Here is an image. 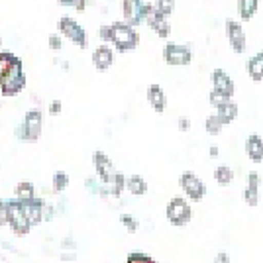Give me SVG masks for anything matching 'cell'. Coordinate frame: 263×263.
<instances>
[{"label": "cell", "instance_id": "cell-1", "mask_svg": "<svg viewBox=\"0 0 263 263\" xmlns=\"http://www.w3.org/2000/svg\"><path fill=\"white\" fill-rule=\"evenodd\" d=\"M142 42V35L138 32L136 26L124 22V20H116L110 24V42L108 44L118 51V53H128L134 51Z\"/></svg>", "mask_w": 263, "mask_h": 263}, {"label": "cell", "instance_id": "cell-2", "mask_svg": "<svg viewBox=\"0 0 263 263\" xmlns=\"http://www.w3.org/2000/svg\"><path fill=\"white\" fill-rule=\"evenodd\" d=\"M42 132H44V112L40 108H32L24 114L22 124L16 126L14 136L20 142L33 143L42 138Z\"/></svg>", "mask_w": 263, "mask_h": 263}, {"label": "cell", "instance_id": "cell-3", "mask_svg": "<svg viewBox=\"0 0 263 263\" xmlns=\"http://www.w3.org/2000/svg\"><path fill=\"white\" fill-rule=\"evenodd\" d=\"M4 212H6V226L10 228L16 236H26L32 232V224L28 222L22 210V204L18 198L4 200Z\"/></svg>", "mask_w": 263, "mask_h": 263}, {"label": "cell", "instance_id": "cell-4", "mask_svg": "<svg viewBox=\"0 0 263 263\" xmlns=\"http://www.w3.org/2000/svg\"><path fill=\"white\" fill-rule=\"evenodd\" d=\"M154 14V4L145 0H122V20L132 26H142Z\"/></svg>", "mask_w": 263, "mask_h": 263}, {"label": "cell", "instance_id": "cell-5", "mask_svg": "<svg viewBox=\"0 0 263 263\" xmlns=\"http://www.w3.org/2000/svg\"><path fill=\"white\" fill-rule=\"evenodd\" d=\"M57 32L63 37H67L71 44H75L79 49H87L88 47V33L83 28V24H79L73 16H61L57 20Z\"/></svg>", "mask_w": 263, "mask_h": 263}, {"label": "cell", "instance_id": "cell-6", "mask_svg": "<svg viewBox=\"0 0 263 263\" xmlns=\"http://www.w3.org/2000/svg\"><path fill=\"white\" fill-rule=\"evenodd\" d=\"M193 49L191 45L179 44V42H167L163 47V59L171 67H186L193 63Z\"/></svg>", "mask_w": 263, "mask_h": 263}, {"label": "cell", "instance_id": "cell-7", "mask_svg": "<svg viewBox=\"0 0 263 263\" xmlns=\"http://www.w3.org/2000/svg\"><path fill=\"white\" fill-rule=\"evenodd\" d=\"M224 30H226V40L230 44L232 51L238 55L246 53V49H248V32H246L241 20L228 18L224 22Z\"/></svg>", "mask_w": 263, "mask_h": 263}, {"label": "cell", "instance_id": "cell-8", "mask_svg": "<svg viewBox=\"0 0 263 263\" xmlns=\"http://www.w3.org/2000/svg\"><path fill=\"white\" fill-rule=\"evenodd\" d=\"M165 214H167V220L177 226V228H183L186 226L191 218H193V209H191V204L186 202L185 198L181 197H175L169 200V204H167V209H165Z\"/></svg>", "mask_w": 263, "mask_h": 263}, {"label": "cell", "instance_id": "cell-9", "mask_svg": "<svg viewBox=\"0 0 263 263\" xmlns=\"http://www.w3.org/2000/svg\"><path fill=\"white\" fill-rule=\"evenodd\" d=\"M28 85V79H26V73H24V65L18 67L10 77L6 79L2 85H0V95L4 99H12V97H18L24 88Z\"/></svg>", "mask_w": 263, "mask_h": 263}, {"label": "cell", "instance_id": "cell-10", "mask_svg": "<svg viewBox=\"0 0 263 263\" xmlns=\"http://www.w3.org/2000/svg\"><path fill=\"white\" fill-rule=\"evenodd\" d=\"M181 186H183V191H185V195L191 200H195V202H200L204 195H206V186L204 183L198 179V175H195L193 171H185L183 175H181Z\"/></svg>", "mask_w": 263, "mask_h": 263}, {"label": "cell", "instance_id": "cell-11", "mask_svg": "<svg viewBox=\"0 0 263 263\" xmlns=\"http://www.w3.org/2000/svg\"><path fill=\"white\" fill-rule=\"evenodd\" d=\"M90 61H92V65L97 71L100 73H104V71H108L110 67L114 65V47L110 44H100L95 47V51L90 55Z\"/></svg>", "mask_w": 263, "mask_h": 263}, {"label": "cell", "instance_id": "cell-12", "mask_svg": "<svg viewBox=\"0 0 263 263\" xmlns=\"http://www.w3.org/2000/svg\"><path fill=\"white\" fill-rule=\"evenodd\" d=\"M210 81H212V90H218L222 95H226L228 99L234 97L236 92V85H234V79L224 71V69H214L210 73Z\"/></svg>", "mask_w": 263, "mask_h": 263}, {"label": "cell", "instance_id": "cell-13", "mask_svg": "<svg viewBox=\"0 0 263 263\" xmlns=\"http://www.w3.org/2000/svg\"><path fill=\"white\" fill-rule=\"evenodd\" d=\"M22 65H24L22 59L16 53H12V51H2V49H0V85L10 77L18 67H22Z\"/></svg>", "mask_w": 263, "mask_h": 263}, {"label": "cell", "instance_id": "cell-14", "mask_svg": "<svg viewBox=\"0 0 263 263\" xmlns=\"http://www.w3.org/2000/svg\"><path fill=\"white\" fill-rule=\"evenodd\" d=\"M92 165H95V171H97V175L100 177V181L106 185V183H108V179L112 177V173H114L112 159H110L104 152H100L99 149V152H95V154H92Z\"/></svg>", "mask_w": 263, "mask_h": 263}, {"label": "cell", "instance_id": "cell-15", "mask_svg": "<svg viewBox=\"0 0 263 263\" xmlns=\"http://www.w3.org/2000/svg\"><path fill=\"white\" fill-rule=\"evenodd\" d=\"M147 102H149L152 108H154L155 112H159V114L167 110V95H165V90L161 85L154 83V85L147 87Z\"/></svg>", "mask_w": 263, "mask_h": 263}, {"label": "cell", "instance_id": "cell-16", "mask_svg": "<svg viewBox=\"0 0 263 263\" xmlns=\"http://www.w3.org/2000/svg\"><path fill=\"white\" fill-rule=\"evenodd\" d=\"M246 71H248V77L252 79L253 83L263 81V49L255 51V53L248 59V63H246Z\"/></svg>", "mask_w": 263, "mask_h": 263}, {"label": "cell", "instance_id": "cell-17", "mask_svg": "<svg viewBox=\"0 0 263 263\" xmlns=\"http://www.w3.org/2000/svg\"><path fill=\"white\" fill-rule=\"evenodd\" d=\"M246 154L253 163H261L263 161V138L257 134L248 136L246 140Z\"/></svg>", "mask_w": 263, "mask_h": 263}, {"label": "cell", "instance_id": "cell-18", "mask_svg": "<svg viewBox=\"0 0 263 263\" xmlns=\"http://www.w3.org/2000/svg\"><path fill=\"white\" fill-rule=\"evenodd\" d=\"M145 24L152 28V32H155L157 37H161V40H169V37H171V24H169V18H161V16H157V14H152Z\"/></svg>", "mask_w": 263, "mask_h": 263}, {"label": "cell", "instance_id": "cell-19", "mask_svg": "<svg viewBox=\"0 0 263 263\" xmlns=\"http://www.w3.org/2000/svg\"><path fill=\"white\" fill-rule=\"evenodd\" d=\"M238 114H240V106H238L234 100H228V102L216 106V116H218V120L222 122V126L232 124V122L238 118Z\"/></svg>", "mask_w": 263, "mask_h": 263}, {"label": "cell", "instance_id": "cell-20", "mask_svg": "<svg viewBox=\"0 0 263 263\" xmlns=\"http://www.w3.org/2000/svg\"><path fill=\"white\" fill-rule=\"evenodd\" d=\"M259 2L261 0H236V12H238L241 22H250L252 20L257 8H259Z\"/></svg>", "mask_w": 263, "mask_h": 263}, {"label": "cell", "instance_id": "cell-21", "mask_svg": "<svg viewBox=\"0 0 263 263\" xmlns=\"http://www.w3.org/2000/svg\"><path fill=\"white\" fill-rule=\"evenodd\" d=\"M126 189L134 197H143L147 193V183H145V179L142 175H132L126 179Z\"/></svg>", "mask_w": 263, "mask_h": 263}, {"label": "cell", "instance_id": "cell-22", "mask_svg": "<svg viewBox=\"0 0 263 263\" xmlns=\"http://www.w3.org/2000/svg\"><path fill=\"white\" fill-rule=\"evenodd\" d=\"M106 186H108V193H110V195L118 198L122 195V191L126 189V177L122 175V173H112V177L108 179Z\"/></svg>", "mask_w": 263, "mask_h": 263}, {"label": "cell", "instance_id": "cell-23", "mask_svg": "<svg viewBox=\"0 0 263 263\" xmlns=\"http://www.w3.org/2000/svg\"><path fill=\"white\" fill-rule=\"evenodd\" d=\"M154 14L161 16V18H169L173 10H175L177 0H154Z\"/></svg>", "mask_w": 263, "mask_h": 263}, {"label": "cell", "instance_id": "cell-24", "mask_svg": "<svg viewBox=\"0 0 263 263\" xmlns=\"http://www.w3.org/2000/svg\"><path fill=\"white\" fill-rule=\"evenodd\" d=\"M214 179H216V183L222 186L230 185L232 179H234V171H232L228 165H220L214 169Z\"/></svg>", "mask_w": 263, "mask_h": 263}, {"label": "cell", "instance_id": "cell-25", "mask_svg": "<svg viewBox=\"0 0 263 263\" xmlns=\"http://www.w3.org/2000/svg\"><path fill=\"white\" fill-rule=\"evenodd\" d=\"M14 193H16V198H20V200L32 198V197H35V186H33L32 181H20V183L16 185V189H14Z\"/></svg>", "mask_w": 263, "mask_h": 263}, {"label": "cell", "instance_id": "cell-26", "mask_svg": "<svg viewBox=\"0 0 263 263\" xmlns=\"http://www.w3.org/2000/svg\"><path fill=\"white\" fill-rule=\"evenodd\" d=\"M222 122L218 120V116L216 114H210V116H206V120H204V130H206V134H210V136H218L220 132H222Z\"/></svg>", "mask_w": 263, "mask_h": 263}, {"label": "cell", "instance_id": "cell-27", "mask_svg": "<svg viewBox=\"0 0 263 263\" xmlns=\"http://www.w3.org/2000/svg\"><path fill=\"white\" fill-rule=\"evenodd\" d=\"M51 185H53L55 193H63L67 186H69V175H67L65 171H57V173H53Z\"/></svg>", "mask_w": 263, "mask_h": 263}, {"label": "cell", "instance_id": "cell-28", "mask_svg": "<svg viewBox=\"0 0 263 263\" xmlns=\"http://www.w3.org/2000/svg\"><path fill=\"white\" fill-rule=\"evenodd\" d=\"M243 198H246V202H248L250 206H257V204H259V200H261V197H259V189H257V186L248 185L246 193H243Z\"/></svg>", "mask_w": 263, "mask_h": 263}, {"label": "cell", "instance_id": "cell-29", "mask_svg": "<svg viewBox=\"0 0 263 263\" xmlns=\"http://www.w3.org/2000/svg\"><path fill=\"white\" fill-rule=\"evenodd\" d=\"M126 263H157L152 257V255H147V253H142V252H132L128 257H126Z\"/></svg>", "mask_w": 263, "mask_h": 263}, {"label": "cell", "instance_id": "cell-30", "mask_svg": "<svg viewBox=\"0 0 263 263\" xmlns=\"http://www.w3.org/2000/svg\"><path fill=\"white\" fill-rule=\"evenodd\" d=\"M47 45L51 51H61L63 49V35L59 32H53L47 35Z\"/></svg>", "mask_w": 263, "mask_h": 263}, {"label": "cell", "instance_id": "cell-31", "mask_svg": "<svg viewBox=\"0 0 263 263\" xmlns=\"http://www.w3.org/2000/svg\"><path fill=\"white\" fill-rule=\"evenodd\" d=\"M228 99L226 95H222V92H218V90H210V95H209V102L216 108V106H220V104H224V102H228Z\"/></svg>", "mask_w": 263, "mask_h": 263}, {"label": "cell", "instance_id": "cell-32", "mask_svg": "<svg viewBox=\"0 0 263 263\" xmlns=\"http://www.w3.org/2000/svg\"><path fill=\"white\" fill-rule=\"evenodd\" d=\"M120 222L124 224V226H126V230L130 232V234L138 232V226H140V224H138V220H136V218H132L130 214H122Z\"/></svg>", "mask_w": 263, "mask_h": 263}, {"label": "cell", "instance_id": "cell-33", "mask_svg": "<svg viewBox=\"0 0 263 263\" xmlns=\"http://www.w3.org/2000/svg\"><path fill=\"white\" fill-rule=\"evenodd\" d=\"M99 40L102 44H108L110 42V24H102L99 28Z\"/></svg>", "mask_w": 263, "mask_h": 263}, {"label": "cell", "instance_id": "cell-34", "mask_svg": "<svg viewBox=\"0 0 263 263\" xmlns=\"http://www.w3.org/2000/svg\"><path fill=\"white\" fill-rule=\"evenodd\" d=\"M61 110H63V102H61V100H51V102H49V106H47V112H49L51 116L61 114Z\"/></svg>", "mask_w": 263, "mask_h": 263}, {"label": "cell", "instance_id": "cell-35", "mask_svg": "<svg viewBox=\"0 0 263 263\" xmlns=\"http://www.w3.org/2000/svg\"><path fill=\"white\" fill-rule=\"evenodd\" d=\"M88 4H92V0H75L73 2V8L77 12H85L88 8Z\"/></svg>", "mask_w": 263, "mask_h": 263}, {"label": "cell", "instance_id": "cell-36", "mask_svg": "<svg viewBox=\"0 0 263 263\" xmlns=\"http://www.w3.org/2000/svg\"><path fill=\"white\" fill-rule=\"evenodd\" d=\"M248 185L257 186V189H259V185H261V177L257 175L255 171H252V173H250V177H248Z\"/></svg>", "mask_w": 263, "mask_h": 263}, {"label": "cell", "instance_id": "cell-37", "mask_svg": "<svg viewBox=\"0 0 263 263\" xmlns=\"http://www.w3.org/2000/svg\"><path fill=\"white\" fill-rule=\"evenodd\" d=\"M214 263H230V255L224 252H220L216 257H214Z\"/></svg>", "mask_w": 263, "mask_h": 263}, {"label": "cell", "instance_id": "cell-38", "mask_svg": "<svg viewBox=\"0 0 263 263\" xmlns=\"http://www.w3.org/2000/svg\"><path fill=\"white\" fill-rule=\"evenodd\" d=\"M0 226H6V212H4V200L0 198Z\"/></svg>", "mask_w": 263, "mask_h": 263}, {"label": "cell", "instance_id": "cell-39", "mask_svg": "<svg viewBox=\"0 0 263 263\" xmlns=\"http://www.w3.org/2000/svg\"><path fill=\"white\" fill-rule=\"evenodd\" d=\"M61 259H63V261H75V259H77V253H75V252L63 253V255H61Z\"/></svg>", "mask_w": 263, "mask_h": 263}, {"label": "cell", "instance_id": "cell-40", "mask_svg": "<svg viewBox=\"0 0 263 263\" xmlns=\"http://www.w3.org/2000/svg\"><path fill=\"white\" fill-rule=\"evenodd\" d=\"M179 128H181L183 132H186L189 128H191V122L186 120V118H181V120H179Z\"/></svg>", "mask_w": 263, "mask_h": 263}, {"label": "cell", "instance_id": "cell-41", "mask_svg": "<svg viewBox=\"0 0 263 263\" xmlns=\"http://www.w3.org/2000/svg\"><path fill=\"white\" fill-rule=\"evenodd\" d=\"M73 2L75 0H57V4L63 6V8H73Z\"/></svg>", "mask_w": 263, "mask_h": 263}, {"label": "cell", "instance_id": "cell-42", "mask_svg": "<svg viewBox=\"0 0 263 263\" xmlns=\"http://www.w3.org/2000/svg\"><path fill=\"white\" fill-rule=\"evenodd\" d=\"M61 246H63V250H65V248H71V250H75V243H73V240H65L63 243H61Z\"/></svg>", "mask_w": 263, "mask_h": 263}, {"label": "cell", "instance_id": "cell-43", "mask_svg": "<svg viewBox=\"0 0 263 263\" xmlns=\"http://www.w3.org/2000/svg\"><path fill=\"white\" fill-rule=\"evenodd\" d=\"M210 155H212V157H216V155H218V147H216V145H212V147H210Z\"/></svg>", "mask_w": 263, "mask_h": 263}, {"label": "cell", "instance_id": "cell-44", "mask_svg": "<svg viewBox=\"0 0 263 263\" xmlns=\"http://www.w3.org/2000/svg\"><path fill=\"white\" fill-rule=\"evenodd\" d=\"M61 67H63V71H69V63H67V61H63V65Z\"/></svg>", "mask_w": 263, "mask_h": 263}, {"label": "cell", "instance_id": "cell-45", "mask_svg": "<svg viewBox=\"0 0 263 263\" xmlns=\"http://www.w3.org/2000/svg\"><path fill=\"white\" fill-rule=\"evenodd\" d=\"M2 44H4V42H2V37H0V47H2Z\"/></svg>", "mask_w": 263, "mask_h": 263}]
</instances>
